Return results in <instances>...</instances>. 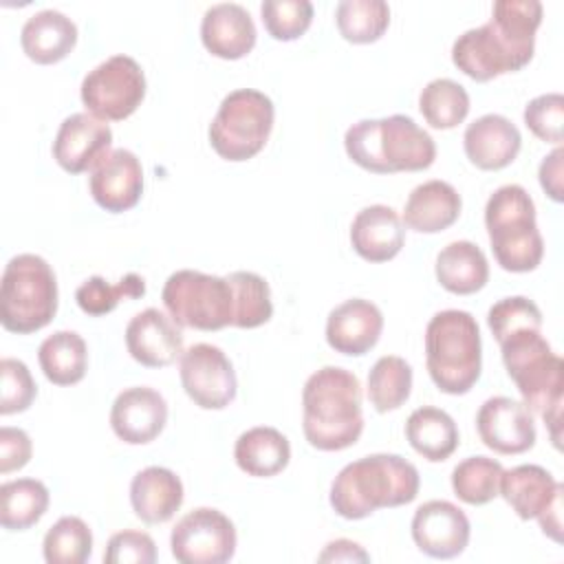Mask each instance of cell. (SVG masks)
Masks as SVG:
<instances>
[{
  "label": "cell",
  "mask_w": 564,
  "mask_h": 564,
  "mask_svg": "<svg viewBox=\"0 0 564 564\" xmlns=\"http://www.w3.org/2000/svg\"><path fill=\"white\" fill-rule=\"evenodd\" d=\"M542 22L538 0H498L491 18L467 29L452 44V62L476 82H489L524 68L535 51V31Z\"/></svg>",
  "instance_id": "cell-1"
},
{
  "label": "cell",
  "mask_w": 564,
  "mask_h": 564,
  "mask_svg": "<svg viewBox=\"0 0 564 564\" xmlns=\"http://www.w3.org/2000/svg\"><path fill=\"white\" fill-rule=\"evenodd\" d=\"M302 430L311 447L339 452L355 445L364 432L361 383L339 366L315 370L302 390Z\"/></svg>",
  "instance_id": "cell-2"
},
{
  "label": "cell",
  "mask_w": 564,
  "mask_h": 564,
  "mask_svg": "<svg viewBox=\"0 0 564 564\" xmlns=\"http://www.w3.org/2000/svg\"><path fill=\"white\" fill-rule=\"evenodd\" d=\"M419 469L399 454H370L339 469L330 485V507L346 520H361L377 509L401 507L416 498Z\"/></svg>",
  "instance_id": "cell-3"
},
{
  "label": "cell",
  "mask_w": 564,
  "mask_h": 564,
  "mask_svg": "<svg viewBox=\"0 0 564 564\" xmlns=\"http://www.w3.org/2000/svg\"><path fill=\"white\" fill-rule=\"evenodd\" d=\"M344 148L352 163L372 174L421 172L436 159L434 139L408 115L352 123L344 134Z\"/></svg>",
  "instance_id": "cell-4"
},
{
  "label": "cell",
  "mask_w": 564,
  "mask_h": 564,
  "mask_svg": "<svg viewBox=\"0 0 564 564\" xmlns=\"http://www.w3.org/2000/svg\"><path fill=\"white\" fill-rule=\"evenodd\" d=\"M502 364L516 383L522 403L540 414L560 447V414L564 392V364L540 330H522L500 341Z\"/></svg>",
  "instance_id": "cell-5"
},
{
  "label": "cell",
  "mask_w": 564,
  "mask_h": 564,
  "mask_svg": "<svg viewBox=\"0 0 564 564\" xmlns=\"http://www.w3.org/2000/svg\"><path fill=\"white\" fill-rule=\"evenodd\" d=\"M425 366L445 394H467L480 379L482 341L471 313L445 308L425 326Z\"/></svg>",
  "instance_id": "cell-6"
},
{
  "label": "cell",
  "mask_w": 564,
  "mask_h": 564,
  "mask_svg": "<svg viewBox=\"0 0 564 564\" xmlns=\"http://www.w3.org/2000/svg\"><path fill=\"white\" fill-rule=\"evenodd\" d=\"M485 227L496 262L511 273L538 269L544 240L535 220V203L522 185L498 187L485 205Z\"/></svg>",
  "instance_id": "cell-7"
},
{
  "label": "cell",
  "mask_w": 564,
  "mask_h": 564,
  "mask_svg": "<svg viewBox=\"0 0 564 564\" xmlns=\"http://www.w3.org/2000/svg\"><path fill=\"white\" fill-rule=\"evenodd\" d=\"M57 313V278L37 253L13 256L0 282V324L9 333L29 335Z\"/></svg>",
  "instance_id": "cell-8"
},
{
  "label": "cell",
  "mask_w": 564,
  "mask_h": 564,
  "mask_svg": "<svg viewBox=\"0 0 564 564\" xmlns=\"http://www.w3.org/2000/svg\"><path fill=\"white\" fill-rule=\"evenodd\" d=\"M273 101L256 88H238L223 97L212 123L209 145L225 161L253 159L273 130Z\"/></svg>",
  "instance_id": "cell-9"
},
{
  "label": "cell",
  "mask_w": 564,
  "mask_h": 564,
  "mask_svg": "<svg viewBox=\"0 0 564 564\" xmlns=\"http://www.w3.org/2000/svg\"><path fill=\"white\" fill-rule=\"evenodd\" d=\"M167 315L196 330H220L234 322V289L227 278L181 269L174 271L161 291Z\"/></svg>",
  "instance_id": "cell-10"
},
{
  "label": "cell",
  "mask_w": 564,
  "mask_h": 564,
  "mask_svg": "<svg viewBox=\"0 0 564 564\" xmlns=\"http://www.w3.org/2000/svg\"><path fill=\"white\" fill-rule=\"evenodd\" d=\"M82 104L101 121L128 119L145 97V75L130 55H112L82 79Z\"/></svg>",
  "instance_id": "cell-11"
},
{
  "label": "cell",
  "mask_w": 564,
  "mask_h": 564,
  "mask_svg": "<svg viewBox=\"0 0 564 564\" xmlns=\"http://www.w3.org/2000/svg\"><path fill=\"white\" fill-rule=\"evenodd\" d=\"M238 535L234 522L214 507L185 513L170 533V549L181 564H225L234 557Z\"/></svg>",
  "instance_id": "cell-12"
},
{
  "label": "cell",
  "mask_w": 564,
  "mask_h": 564,
  "mask_svg": "<svg viewBox=\"0 0 564 564\" xmlns=\"http://www.w3.org/2000/svg\"><path fill=\"white\" fill-rule=\"evenodd\" d=\"M185 394L203 410H223L236 399L238 381L229 357L214 344H194L178 359Z\"/></svg>",
  "instance_id": "cell-13"
},
{
  "label": "cell",
  "mask_w": 564,
  "mask_h": 564,
  "mask_svg": "<svg viewBox=\"0 0 564 564\" xmlns=\"http://www.w3.org/2000/svg\"><path fill=\"white\" fill-rule=\"evenodd\" d=\"M471 527L460 507L449 500H427L412 516V540L434 560H452L469 544Z\"/></svg>",
  "instance_id": "cell-14"
},
{
  "label": "cell",
  "mask_w": 564,
  "mask_h": 564,
  "mask_svg": "<svg viewBox=\"0 0 564 564\" xmlns=\"http://www.w3.org/2000/svg\"><path fill=\"white\" fill-rule=\"evenodd\" d=\"M476 430L489 449L505 456L531 449L538 436L533 412L511 397L487 399L476 414Z\"/></svg>",
  "instance_id": "cell-15"
},
{
  "label": "cell",
  "mask_w": 564,
  "mask_h": 564,
  "mask_svg": "<svg viewBox=\"0 0 564 564\" xmlns=\"http://www.w3.org/2000/svg\"><path fill=\"white\" fill-rule=\"evenodd\" d=\"M112 145V130L106 121L88 115H68L55 134L53 159L68 174H82L93 170Z\"/></svg>",
  "instance_id": "cell-16"
},
{
  "label": "cell",
  "mask_w": 564,
  "mask_h": 564,
  "mask_svg": "<svg viewBox=\"0 0 564 564\" xmlns=\"http://www.w3.org/2000/svg\"><path fill=\"white\" fill-rule=\"evenodd\" d=\"M93 200L110 212L121 214L132 209L143 194V167L134 152L126 148L110 150L93 170L88 178Z\"/></svg>",
  "instance_id": "cell-17"
},
{
  "label": "cell",
  "mask_w": 564,
  "mask_h": 564,
  "mask_svg": "<svg viewBox=\"0 0 564 564\" xmlns=\"http://www.w3.org/2000/svg\"><path fill=\"white\" fill-rule=\"evenodd\" d=\"M167 423V403L161 392L148 386L121 390L110 408V427L128 445L152 443Z\"/></svg>",
  "instance_id": "cell-18"
},
{
  "label": "cell",
  "mask_w": 564,
  "mask_h": 564,
  "mask_svg": "<svg viewBox=\"0 0 564 564\" xmlns=\"http://www.w3.org/2000/svg\"><path fill=\"white\" fill-rule=\"evenodd\" d=\"M126 348L141 366L165 368L183 355V330L170 315L150 306L128 322Z\"/></svg>",
  "instance_id": "cell-19"
},
{
  "label": "cell",
  "mask_w": 564,
  "mask_h": 564,
  "mask_svg": "<svg viewBox=\"0 0 564 564\" xmlns=\"http://www.w3.org/2000/svg\"><path fill=\"white\" fill-rule=\"evenodd\" d=\"M383 330L379 306L364 297L337 304L326 317V341L335 352L361 357L377 346Z\"/></svg>",
  "instance_id": "cell-20"
},
{
  "label": "cell",
  "mask_w": 564,
  "mask_h": 564,
  "mask_svg": "<svg viewBox=\"0 0 564 564\" xmlns=\"http://www.w3.org/2000/svg\"><path fill=\"white\" fill-rule=\"evenodd\" d=\"M463 148L471 165L485 172H496L516 161L522 148V134L511 119L489 112L465 128Z\"/></svg>",
  "instance_id": "cell-21"
},
{
  "label": "cell",
  "mask_w": 564,
  "mask_h": 564,
  "mask_svg": "<svg viewBox=\"0 0 564 564\" xmlns=\"http://www.w3.org/2000/svg\"><path fill=\"white\" fill-rule=\"evenodd\" d=\"M251 13L238 2L212 4L200 20L203 46L220 59H240L256 46Z\"/></svg>",
  "instance_id": "cell-22"
},
{
  "label": "cell",
  "mask_w": 564,
  "mask_h": 564,
  "mask_svg": "<svg viewBox=\"0 0 564 564\" xmlns=\"http://www.w3.org/2000/svg\"><path fill=\"white\" fill-rule=\"evenodd\" d=\"M405 242V225L388 205H368L350 223V245L366 262L392 260Z\"/></svg>",
  "instance_id": "cell-23"
},
{
  "label": "cell",
  "mask_w": 564,
  "mask_h": 564,
  "mask_svg": "<svg viewBox=\"0 0 564 564\" xmlns=\"http://www.w3.org/2000/svg\"><path fill=\"white\" fill-rule=\"evenodd\" d=\"M185 498L181 478L159 465L134 474L130 482V505L134 516L145 524H163L174 518Z\"/></svg>",
  "instance_id": "cell-24"
},
{
  "label": "cell",
  "mask_w": 564,
  "mask_h": 564,
  "mask_svg": "<svg viewBox=\"0 0 564 564\" xmlns=\"http://www.w3.org/2000/svg\"><path fill=\"white\" fill-rule=\"evenodd\" d=\"M562 494V482L540 465H518L500 476V496L520 520H538Z\"/></svg>",
  "instance_id": "cell-25"
},
{
  "label": "cell",
  "mask_w": 564,
  "mask_h": 564,
  "mask_svg": "<svg viewBox=\"0 0 564 564\" xmlns=\"http://www.w3.org/2000/svg\"><path fill=\"white\" fill-rule=\"evenodd\" d=\"M463 209V198L447 181H425L416 185L403 205V225L419 234H438L452 227Z\"/></svg>",
  "instance_id": "cell-26"
},
{
  "label": "cell",
  "mask_w": 564,
  "mask_h": 564,
  "mask_svg": "<svg viewBox=\"0 0 564 564\" xmlns=\"http://www.w3.org/2000/svg\"><path fill=\"white\" fill-rule=\"evenodd\" d=\"M20 44L35 64L62 62L77 44V24L57 9L35 11L20 31Z\"/></svg>",
  "instance_id": "cell-27"
},
{
  "label": "cell",
  "mask_w": 564,
  "mask_h": 564,
  "mask_svg": "<svg viewBox=\"0 0 564 564\" xmlns=\"http://www.w3.org/2000/svg\"><path fill=\"white\" fill-rule=\"evenodd\" d=\"M434 273L445 291L471 295L487 284L489 264L478 245L471 240H454L438 251Z\"/></svg>",
  "instance_id": "cell-28"
},
{
  "label": "cell",
  "mask_w": 564,
  "mask_h": 564,
  "mask_svg": "<svg viewBox=\"0 0 564 564\" xmlns=\"http://www.w3.org/2000/svg\"><path fill=\"white\" fill-rule=\"evenodd\" d=\"M234 458L247 476L271 478L286 469L291 460V443L280 430L258 425L236 438Z\"/></svg>",
  "instance_id": "cell-29"
},
{
  "label": "cell",
  "mask_w": 564,
  "mask_h": 564,
  "mask_svg": "<svg viewBox=\"0 0 564 564\" xmlns=\"http://www.w3.org/2000/svg\"><path fill=\"white\" fill-rule=\"evenodd\" d=\"M405 438L416 454L430 463L447 460L458 447V427L454 419L434 405L416 408L405 421Z\"/></svg>",
  "instance_id": "cell-30"
},
{
  "label": "cell",
  "mask_w": 564,
  "mask_h": 564,
  "mask_svg": "<svg viewBox=\"0 0 564 564\" xmlns=\"http://www.w3.org/2000/svg\"><path fill=\"white\" fill-rule=\"evenodd\" d=\"M44 377L55 386L79 383L88 368V348L79 333L57 330L48 335L37 350Z\"/></svg>",
  "instance_id": "cell-31"
},
{
  "label": "cell",
  "mask_w": 564,
  "mask_h": 564,
  "mask_svg": "<svg viewBox=\"0 0 564 564\" xmlns=\"http://www.w3.org/2000/svg\"><path fill=\"white\" fill-rule=\"evenodd\" d=\"M51 502L48 489L37 478H18L0 485V524L7 531H26L42 520Z\"/></svg>",
  "instance_id": "cell-32"
},
{
  "label": "cell",
  "mask_w": 564,
  "mask_h": 564,
  "mask_svg": "<svg viewBox=\"0 0 564 564\" xmlns=\"http://www.w3.org/2000/svg\"><path fill=\"white\" fill-rule=\"evenodd\" d=\"M412 392V366L399 355H383L368 372V399L381 414L399 410Z\"/></svg>",
  "instance_id": "cell-33"
},
{
  "label": "cell",
  "mask_w": 564,
  "mask_h": 564,
  "mask_svg": "<svg viewBox=\"0 0 564 564\" xmlns=\"http://www.w3.org/2000/svg\"><path fill=\"white\" fill-rule=\"evenodd\" d=\"M423 119L436 130H452L469 115V95L465 86L449 77H436L419 95Z\"/></svg>",
  "instance_id": "cell-34"
},
{
  "label": "cell",
  "mask_w": 564,
  "mask_h": 564,
  "mask_svg": "<svg viewBox=\"0 0 564 564\" xmlns=\"http://www.w3.org/2000/svg\"><path fill=\"white\" fill-rule=\"evenodd\" d=\"M505 467L489 456H469L452 469V489L465 505H487L500 496V476Z\"/></svg>",
  "instance_id": "cell-35"
},
{
  "label": "cell",
  "mask_w": 564,
  "mask_h": 564,
  "mask_svg": "<svg viewBox=\"0 0 564 564\" xmlns=\"http://www.w3.org/2000/svg\"><path fill=\"white\" fill-rule=\"evenodd\" d=\"M335 22L344 40L352 44L377 42L390 24V7L383 0H341Z\"/></svg>",
  "instance_id": "cell-36"
},
{
  "label": "cell",
  "mask_w": 564,
  "mask_h": 564,
  "mask_svg": "<svg viewBox=\"0 0 564 564\" xmlns=\"http://www.w3.org/2000/svg\"><path fill=\"white\" fill-rule=\"evenodd\" d=\"M234 289V322L236 328H258L273 315L269 282L253 271H234L225 275Z\"/></svg>",
  "instance_id": "cell-37"
},
{
  "label": "cell",
  "mask_w": 564,
  "mask_h": 564,
  "mask_svg": "<svg viewBox=\"0 0 564 564\" xmlns=\"http://www.w3.org/2000/svg\"><path fill=\"white\" fill-rule=\"evenodd\" d=\"M90 553L93 531L77 516H62L42 542V555L48 564H84Z\"/></svg>",
  "instance_id": "cell-38"
},
{
  "label": "cell",
  "mask_w": 564,
  "mask_h": 564,
  "mask_svg": "<svg viewBox=\"0 0 564 564\" xmlns=\"http://www.w3.org/2000/svg\"><path fill=\"white\" fill-rule=\"evenodd\" d=\"M145 293V280L139 273H126L117 284H108L101 275H93L75 291L77 306L93 317L106 315L119 306L121 300H134Z\"/></svg>",
  "instance_id": "cell-39"
},
{
  "label": "cell",
  "mask_w": 564,
  "mask_h": 564,
  "mask_svg": "<svg viewBox=\"0 0 564 564\" xmlns=\"http://www.w3.org/2000/svg\"><path fill=\"white\" fill-rule=\"evenodd\" d=\"M487 326L496 341L522 333V330H540L542 313L538 304L524 295H511L498 300L487 313Z\"/></svg>",
  "instance_id": "cell-40"
},
{
  "label": "cell",
  "mask_w": 564,
  "mask_h": 564,
  "mask_svg": "<svg viewBox=\"0 0 564 564\" xmlns=\"http://www.w3.org/2000/svg\"><path fill=\"white\" fill-rule=\"evenodd\" d=\"M260 15L273 40L291 42L306 33L313 22V4L308 0H264Z\"/></svg>",
  "instance_id": "cell-41"
},
{
  "label": "cell",
  "mask_w": 564,
  "mask_h": 564,
  "mask_svg": "<svg viewBox=\"0 0 564 564\" xmlns=\"http://www.w3.org/2000/svg\"><path fill=\"white\" fill-rule=\"evenodd\" d=\"M37 386L24 361L13 357L0 359V414H18L31 408Z\"/></svg>",
  "instance_id": "cell-42"
},
{
  "label": "cell",
  "mask_w": 564,
  "mask_h": 564,
  "mask_svg": "<svg viewBox=\"0 0 564 564\" xmlns=\"http://www.w3.org/2000/svg\"><path fill=\"white\" fill-rule=\"evenodd\" d=\"M527 128L546 143H562L564 137V97L560 93H544L524 106Z\"/></svg>",
  "instance_id": "cell-43"
},
{
  "label": "cell",
  "mask_w": 564,
  "mask_h": 564,
  "mask_svg": "<svg viewBox=\"0 0 564 564\" xmlns=\"http://www.w3.org/2000/svg\"><path fill=\"white\" fill-rule=\"evenodd\" d=\"M106 564H154L156 562V544L152 535L145 531L126 529L110 535L106 551Z\"/></svg>",
  "instance_id": "cell-44"
},
{
  "label": "cell",
  "mask_w": 564,
  "mask_h": 564,
  "mask_svg": "<svg viewBox=\"0 0 564 564\" xmlns=\"http://www.w3.org/2000/svg\"><path fill=\"white\" fill-rule=\"evenodd\" d=\"M33 454L29 434L22 427H0V474L22 469Z\"/></svg>",
  "instance_id": "cell-45"
},
{
  "label": "cell",
  "mask_w": 564,
  "mask_h": 564,
  "mask_svg": "<svg viewBox=\"0 0 564 564\" xmlns=\"http://www.w3.org/2000/svg\"><path fill=\"white\" fill-rule=\"evenodd\" d=\"M562 161H564V150H562V145H555V150L542 159L540 170H538V178H540L542 189L555 203H562V198H564Z\"/></svg>",
  "instance_id": "cell-46"
},
{
  "label": "cell",
  "mask_w": 564,
  "mask_h": 564,
  "mask_svg": "<svg viewBox=\"0 0 564 564\" xmlns=\"http://www.w3.org/2000/svg\"><path fill=\"white\" fill-rule=\"evenodd\" d=\"M319 562H368L370 555L352 540L339 538L324 546V551L317 555Z\"/></svg>",
  "instance_id": "cell-47"
},
{
  "label": "cell",
  "mask_w": 564,
  "mask_h": 564,
  "mask_svg": "<svg viewBox=\"0 0 564 564\" xmlns=\"http://www.w3.org/2000/svg\"><path fill=\"white\" fill-rule=\"evenodd\" d=\"M540 529L555 542H562V498L555 500L542 516H538Z\"/></svg>",
  "instance_id": "cell-48"
}]
</instances>
